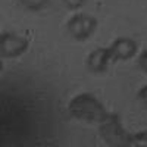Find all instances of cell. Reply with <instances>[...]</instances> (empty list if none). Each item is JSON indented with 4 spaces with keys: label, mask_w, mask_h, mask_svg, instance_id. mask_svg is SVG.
<instances>
[{
    "label": "cell",
    "mask_w": 147,
    "mask_h": 147,
    "mask_svg": "<svg viewBox=\"0 0 147 147\" xmlns=\"http://www.w3.org/2000/svg\"><path fill=\"white\" fill-rule=\"evenodd\" d=\"M68 112L72 118L90 122V124H100L109 113L102 102L91 93H81L71 99Z\"/></svg>",
    "instance_id": "obj_1"
},
{
    "label": "cell",
    "mask_w": 147,
    "mask_h": 147,
    "mask_svg": "<svg viewBox=\"0 0 147 147\" xmlns=\"http://www.w3.org/2000/svg\"><path fill=\"white\" fill-rule=\"evenodd\" d=\"M99 134L110 147H129L131 134L125 131L119 115L116 113H107V116L100 122Z\"/></svg>",
    "instance_id": "obj_2"
},
{
    "label": "cell",
    "mask_w": 147,
    "mask_h": 147,
    "mask_svg": "<svg viewBox=\"0 0 147 147\" xmlns=\"http://www.w3.org/2000/svg\"><path fill=\"white\" fill-rule=\"evenodd\" d=\"M97 27V19L87 13H77L69 18L66 24L68 32L75 40H87Z\"/></svg>",
    "instance_id": "obj_3"
},
{
    "label": "cell",
    "mask_w": 147,
    "mask_h": 147,
    "mask_svg": "<svg viewBox=\"0 0 147 147\" xmlns=\"http://www.w3.org/2000/svg\"><path fill=\"white\" fill-rule=\"evenodd\" d=\"M28 40L13 32H3L0 35V55L2 57L12 59L24 55L28 49Z\"/></svg>",
    "instance_id": "obj_4"
},
{
    "label": "cell",
    "mask_w": 147,
    "mask_h": 147,
    "mask_svg": "<svg viewBox=\"0 0 147 147\" xmlns=\"http://www.w3.org/2000/svg\"><path fill=\"white\" fill-rule=\"evenodd\" d=\"M110 60H113L110 47H99L87 56V68L94 74H102L107 69Z\"/></svg>",
    "instance_id": "obj_5"
},
{
    "label": "cell",
    "mask_w": 147,
    "mask_h": 147,
    "mask_svg": "<svg viewBox=\"0 0 147 147\" xmlns=\"http://www.w3.org/2000/svg\"><path fill=\"white\" fill-rule=\"evenodd\" d=\"M137 49L138 46L136 40L129 38V37H119L110 46L113 60H128L132 56H136Z\"/></svg>",
    "instance_id": "obj_6"
},
{
    "label": "cell",
    "mask_w": 147,
    "mask_h": 147,
    "mask_svg": "<svg viewBox=\"0 0 147 147\" xmlns=\"http://www.w3.org/2000/svg\"><path fill=\"white\" fill-rule=\"evenodd\" d=\"M129 147H147V131H138L131 134Z\"/></svg>",
    "instance_id": "obj_7"
},
{
    "label": "cell",
    "mask_w": 147,
    "mask_h": 147,
    "mask_svg": "<svg viewBox=\"0 0 147 147\" xmlns=\"http://www.w3.org/2000/svg\"><path fill=\"white\" fill-rule=\"evenodd\" d=\"M19 2L25 9L37 12V10H41V9L46 7L49 0H19Z\"/></svg>",
    "instance_id": "obj_8"
},
{
    "label": "cell",
    "mask_w": 147,
    "mask_h": 147,
    "mask_svg": "<svg viewBox=\"0 0 147 147\" xmlns=\"http://www.w3.org/2000/svg\"><path fill=\"white\" fill-rule=\"evenodd\" d=\"M84 3H85V0H63V5L72 10L80 9L81 6H84Z\"/></svg>",
    "instance_id": "obj_9"
},
{
    "label": "cell",
    "mask_w": 147,
    "mask_h": 147,
    "mask_svg": "<svg viewBox=\"0 0 147 147\" xmlns=\"http://www.w3.org/2000/svg\"><path fill=\"white\" fill-rule=\"evenodd\" d=\"M137 99L143 105V107L147 109V85H144V87L140 88V91L137 93Z\"/></svg>",
    "instance_id": "obj_10"
},
{
    "label": "cell",
    "mask_w": 147,
    "mask_h": 147,
    "mask_svg": "<svg viewBox=\"0 0 147 147\" xmlns=\"http://www.w3.org/2000/svg\"><path fill=\"white\" fill-rule=\"evenodd\" d=\"M138 66H140L144 72H147V50L141 52V55L138 56Z\"/></svg>",
    "instance_id": "obj_11"
}]
</instances>
